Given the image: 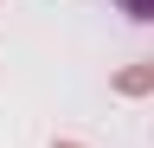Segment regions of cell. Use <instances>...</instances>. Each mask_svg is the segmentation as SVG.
<instances>
[{
  "label": "cell",
  "instance_id": "7a4b0ae2",
  "mask_svg": "<svg viewBox=\"0 0 154 148\" xmlns=\"http://www.w3.org/2000/svg\"><path fill=\"white\" fill-rule=\"evenodd\" d=\"M116 7H122L128 20H154V0H116Z\"/></svg>",
  "mask_w": 154,
  "mask_h": 148
},
{
  "label": "cell",
  "instance_id": "3957f363",
  "mask_svg": "<svg viewBox=\"0 0 154 148\" xmlns=\"http://www.w3.org/2000/svg\"><path fill=\"white\" fill-rule=\"evenodd\" d=\"M58 148H84V142H58Z\"/></svg>",
  "mask_w": 154,
  "mask_h": 148
},
{
  "label": "cell",
  "instance_id": "6da1fadb",
  "mask_svg": "<svg viewBox=\"0 0 154 148\" xmlns=\"http://www.w3.org/2000/svg\"><path fill=\"white\" fill-rule=\"evenodd\" d=\"M116 90H122V97H141V90H154V58H148V65H135V71H116Z\"/></svg>",
  "mask_w": 154,
  "mask_h": 148
}]
</instances>
